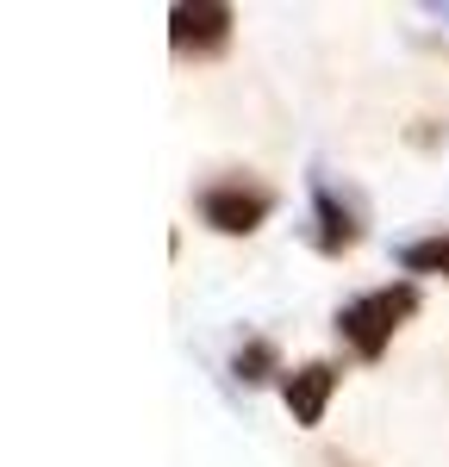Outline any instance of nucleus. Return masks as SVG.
<instances>
[{
	"instance_id": "6e6552de",
	"label": "nucleus",
	"mask_w": 449,
	"mask_h": 467,
	"mask_svg": "<svg viewBox=\"0 0 449 467\" xmlns=\"http://www.w3.org/2000/svg\"><path fill=\"white\" fill-rule=\"evenodd\" d=\"M424 13H431V19H444V26H449V0H431Z\"/></svg>"
},
{
	"instance_id": "7ed1b4c3",
	"label": "nucleus",
	"mask_w": 449,
	"mask_h": 467,
	"mask_svg": "<svg viewBox=\"0 0 449 467\" xmlns=\"http://www.w3.org/2000/svg\"><path fill=\"white\" fill-rule=\"evenodd\" d=\"M193 213L206 231H219V237H250L268 224L275 213V187H262L250 175H224V181H206L200 193H193Z\"/></svg>"
},
{
	"instance_id": "f03ea898",
	"label": "nucleus",
	"mask_w": 449,
	"mask_h": 467,
	"mask_svg": "<svg viewBox=\"0 0 449 467\" xmlns=\"http://www.w3.org/2000/svg\"><path fill=\"white\" fill-rule=\"evenodd\" d=\"M369 231V206L350 181H337L331 169H312V250L318 255H350Z\"/></svg>"
},
{
	"instance_id": "39448f33",
	"label": "nucleus",
	"mask_w": 449,
	"mask_h": 467,
	"mask_svg": "<svg viewBox=\"0 0 449 467\" xmlns=\"http://www.w3.org/2000/svg\"><path fill=\"white\" fill-rule=\"evenodd\" d=\"M337 380H343L337 361H299V368L281 374V399H287V411H294L299 424H318L331 393H337Z\"/></svg>"
},
{
	"instance_id": "f257e3e1",
	"label": "nucleus",
	"mask_w": 449,
	"mask_h": 467,
	"mask_svg": "<svg viewBox=\"0 0 449 467\" xmlns=\"http://www.w3.org/2000/svg\"><path fill=\"white\" fill-rule=\"evenodd\" d=\"M418 312V281H393V287H374L350 306H337V343L356 361H381L387 343L400 337V324H412Z\"/></svg>"
},
{
	"instance_id": "423d86ee",
	"label": "nucleus",
	"mask_w": 449,
	"mask_h": 467,
	"mask_svg": "<svg viewBox=\"0 0 449 467\" xmlns=\"http://www.w3.org/2000/svg\"><path fill=\"white\" fill-rule=\"evenodd\" d=\"M231 374H237L244 387H262V380H275V374H281V356H275V343H268V337H244V343H237V356H231Z\"/></svg>"
},
{
	"instance_id": "20e7f679",
	"label": "nucleus",
	"mask_w": 449,
	"mask_h": 467,
	"mask_svg": "<svg viewBox=\"0 0 449 467\" xmlns=\"http://www.w3.org/2000/svg\"><path fill=\"white\" fill-rule=\"evenodd\" d=\"M231 26H237V13L224 0H182V6H169V44L182 57H219L231 44Z\"/></svg>"
},
{
	"instance_id": "0eeeda50",
	"label": "nucleus",
	"mask_w": 449,
	"mask_h": 467,
	"mask_svg": "<svg viewBox=\"0 0 449 467\" xmlns=\"http://www.w3.org/2000/svg\"><path fill=\"white\" fill-rule=\"evenodd\" d=\"M400 268L406 275H444L449 281V231H431V237L400 244Z\"/></svg>"
}]
</instances>
